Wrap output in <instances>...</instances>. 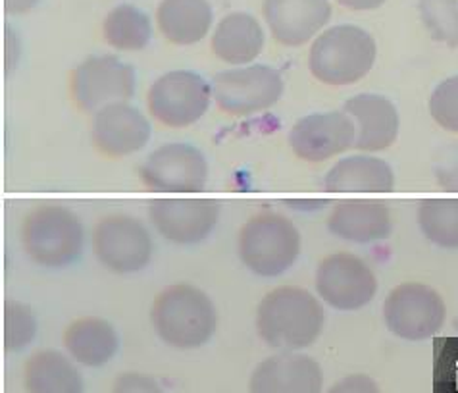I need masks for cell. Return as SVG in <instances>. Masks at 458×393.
Returning <instances> with one entry per match:
<instances>
[{"label":"cell","instance_id":"1","mask_svg":"<svg viewBox=\"0 0 458 393\" xmlns=\"http://www.w3.org/2000/svg\"><path fill=\"white\" fill-rule=\"evenodd\" d=\"M324 305L309 289L279 286L264 295L257 311V332L266 346L279 351H301L322 336Z\"/></svg>","mask_w":458,"mask_h":393},{"label":"cell","instance_id":"2","mask_svg":"<svg viewBox=\"0 0 458 393\" xmlns=\"http://www.w3.org/2000/svg\"><path fill=\"white\" fill-rule=\"evenodd\" d=\"M152 328L164 344L191 351L212 339L218 312L212 299L193 284H174L162 289L152 303Z\"/></svg>","mask_w":458,"mask_h":393},{"label":"cell","instance_id":"3","mask_svg":"<svg viewBox=\"0 0 458 393\" xmlns=\"http://www.w3.org/2000/svg\"><path fill=\"white\" fill-rule=\"evenodd\" d=\"M377 45L359 25L341 23L316 37L309 53V70L316 81L345 87L364 80L376 64Z\"/></svg>","mask_w":458,"mask_h":393},{"label":"cell","instance_id":"4","mask_svg":"<svg viewBox=\"0 0 458 393\" xmlns=\"http://www.w3.org/2000/svg\"><path fill=\"white\" fill-rule=\"evenodd\" d=\"M299 227L279 212H260L247 220L237 237V252L245 269L259 278H277L301 257Z\"/></svg>","mask_w":458,"mask_h":393},{"label":"cell","instance_id":"5","mask_svg":"<svg viewBox=\"0 0 458 393\" xmlns=\"http://www.w3.org/2000/svg\"><path fill=\"white\" fill-rule=\"evenodd\" d=\"M21 247L35 264L45 269H66L83 255V224L70 209L47 202L25 217Z\"/></svg>","mask_w":458,"mask_h":393},{"label":"cell","instance_id":"6","mask_svg":"<svg viewBox=\"0 0 458 393\" xmlns=\"http://www.w3.org/2000/svg\"><path fill=\"white\" fill-rule=\"evenodd\" d=\"M447 320V305L439 291L422 282H404L389 291L384 322L393 336L424 341L437 336Z\"/></svg>","mask_w":458,"mask_h":393},{"label":"cell","instance_id":"7","mask_svg":"<svg viewBox=\"0 0 458 393\" xmlns=\"http://www.w3.org/2000/svg\"><path fill=\"white\" fill-rule=\"evenodd\" d=\"M284 89L282 73L266 64L225 70L212 80L214 103L229 116H252L270 110L282 98Z\"/></svg>","mask_w":458,"mask_h":393},{"label":"cell","instance_id":"8","mask_svg":"<svg viewBox=\"0 0 458 393\" xmlns=\"http://www.w3.org/2000/svg\"><path fill=\"white\" fill-rule=\"evenodd\" d=\"M212 100V85L202 75L175 70L160 75L147 93L150 116L168 128H187L205 116Z\"/></svg>","mask_w":458,"mask_h":393},{"label":"cell","instance_id":"9","mask_svg":"<svg viewBox=\"0 0 458 393\" xmlns=\"http://www.w3.org/2000/svg\"><path fill=\"white\" fill-rule=\"evenodd\" d=\"M314 286L320 301L343 312L364 309L377 294V278L370 264L347 251L322 259L316 269Z\"/></svg>","mask_w":458,"mask_h":393},{"label":"cell","instance_id":"10","mask_svg":"<svg viewBox=\"0 0 458 393\" xmlns=\"http://www.w3.org/2000/svg\"><path fill=\"white\" fill-rule=\"evenodd\" d=\"M93 252L112 274H135L147 269L152 259V237L147 226L127 214H112L93 230Z\"/></svg>","mask_w":458,"mask_h":393},{"label":"cell","instance_id":"11","mask_svg":"<svg viewBox=\"0 0 458 393\" xmlns=\"http://www.w3.org/2000/svg\"><path fill=\"white\" fill-rule=\"evenodd\" d=\"M139 180L155 193H200L208 182V162L193 145H162L139 167Z\"/></svg>","mask_w":458,"mask_h":393},{"label":"cell","instance_id":"12","mask_svg":"<svg viewBox=\"0 0 458 393\" xmlns=\"http://www.w3.org/2000/svg\"><path fill=\"white\" fill-rule=\"evenodd\" d=\"M135 85V70L112 55L83 60L70 80L73 103L87 114L114 103H127Z\"/></svg>","mask_w":458,"mask_h":393},{"label":"cell","instance_id":"13","mask_svg":"<svg viewBox=\"0 0 458 393\" xmlns=\"http://www.w3.org/2000/svg\"><path fill=\"white\" fill-rule=\"evenodd\" d=\"M155 230L174 245L202 243L220 218V202L214 199H155L148 205Z\"/></svg>","mask_w":458,"mask_h":393},{"label":"cell","instance_id":"14","mask_svg":"<svg viewBox=\"0 0 458 393\" xmlns=\"http://www.w3.org/2000/svg\"><path fill=\"white\" fill-rule=\"evenodd\" d=\"M354 139V124L345 110L314 112L293 124L289 147L304 162H324L351 150Z\"/></svg>","mask_w":458,"mask_h":393},{"label":"cell","instance_id":"15","mask_svg":"<svg viewBox=\"0 0 458 393\" xmlns=\"http://www.w3.org/2000/svg\"><path fill=\"white\" fill-rule=\"evenodd\" d=\"M91 139L100 155L123 158L147 147L150 124L139 108L127 103H114L95 112Z\"/></svg>","mask_w":458,"mask_h":393},{"label":"cell","instance_id":"16","mask_svg":"<svg viewBox=\"0 0 458 393\" xmlns=\"http://www.w3.org/2000/svg\"><path fill=\"white\" fill-rule=\"evenodd\" d=\"M324 372L309 355L282 351L252 371L250 393H322Z\"/></svg>","mask_w":458,"mask_h":393},{"label":"cell","instance_id":"17","mask_svg":"<svg viewBox=\"0 0 458 393\" xmlns=\"http://www.w3.org/2000/svg\"><path fill=\"white\" fill-rule=\"evenodd\" d=\"M262 14L279 45L297 48L326 28L332 4L329 0H264Z\"/></svg>","mask_w":458,"mask_h":393},{"label":"cell","instance_id":"18","mask_svg":"<svg viewBox=\"0 0 458 393\" xmlns=\"http://www.w3.org/2000/svg\"><path fill=\"white\" fill-rule=\"evenodd\" d=\"M343 110L354 124V149L372 155L389 149L397 141L401 118L397 107L387 97L377 93L354 95L347 98Z\"/></svg>","mask_w":458,"mask_h":393},{"label":"cell","instance_id":"19","mask_svg":"<svg viewBox=\"0 0 458 393\" xmlns=\"http://www.w3.org/2000/svg\"><path fill=\"white\" fill-rule=\"evenodd\" d=\"M327 232L354 245L377 243V241L387 239L393 232L391 210L384 201H339L327 217Z\"/></svg>","mask_w":458,"mask_h":393},{"label":"cell","instance_id":"20","mask_svg":"<svg viewBox=\"0 0 458 393\" xmlns=\"http://www.w3.org/2000/svg\"><path fill=\"white\" fill-rule=\"evenodd\" d=\"M395 189V172L384 158L368 153L351 155L335 162L324 177L326 193L381 195Z\"/></svg>","mask_w":458,"mask_h":393},{"label":"cell","instance_id":"21","mask_svg":"<svg viewBox=\"0 0 458 393\" xmlns=\"http://www.w3.org/2000/svg\"><path fill=\"white\" fill-rule=\"evenodd\" d=\"M264 43L262 25L247 12H233L222 18L212 35L214 55L232 66L250 64L260 56Z\"/></svg>","mask_w":458,"mask_h":393},{"label":"cell","instance_id":"22","mask_svg":"<svg viewBox=\"0 0 458 393\" xmlns=\"http://www.w3.org/2000/svg\"><path fill=\"white\" fill-rule=\"evenodd\" d=\"M64 346L75 363L89 366V369H98L118 353L120 339L108 320L89 316V319H80L66 328Z\"/></svg>","mask_w":458,"mask_h":393},{"label":"cell","instance_id":"23","mask_svg":"<svg viewBox=\"0 0 458 393\" xmlns=\"http://www.w3.org/2000/svg\"><path fill=\"white\" fill-rule=\"evenodd\" d=\"M214 12L208 0H162L157 10L160 33L174 45L202 41L212 28Z\"/></svg>","mask_w":458,"mask_h":393},{"label":"cell","instance_id":"24","mask_svg":"<svg viewBox=\"0 0 458 393\" xmlns=\"http://www.w3.org/2000/svg\"><path fill=\"white\" fill-rule=\"evenodd\" d=\"M28 393H83V376L73 363L55 349L37 351L25 363Z\"/></svg>","mask_w":458,"mask_h":393},{"label":"cell","instance_id":"25","mask_svg":"<svg viewBox=\"0 0 458 393\" xmlns=\"http://www.w3.org/2000/svg\"><path fill=\"white\" fill-rule=\"evenodd\" d=\"M418 227L439 249L458 251V197L424 199L418 205Z\"/></svg>","mask_w":458,"mask_h":393},{"label":"cell","instance_id":"26","mask_svg":"<svg viewBox=\"0 0 458 393\" xmlns=\"http://www.w3.org/2000/svg\"><path fill=\"white\" fill-rule=\"evenodd\" d=\"M103 33L110 47L133 53V50H141L150 43L152 25L143 10L131 4H120L108 12Z\"/></svg>","mask_w":458,"mask_h":393},{"label":"cell","instance_id":"27","mask_svg":"<svg viewBox=\"0 0 458 393\" xmlns=\"http://www.w3.org/2000/svg\"><path fill=\"white\" fill-rule=\"evenodd\" d=\"M418 14L431 39L458 48V0H418Z\"/></svg>","mask_w":458,"mask_h":393},{"label":"cell","instance_id":"28","mask_svg":"<svg viewBox=\"0 0 458 393\" xmlns=\"http://www.w3.org/2000/svg\"><path fill=\"white\" fill-rule=\"evenodd\" d=\"M4 332L3 341L8 353H20L28 347L37 336V320L33 311L25 303L4 301Z\"/></svg>","mask_w":458,"mask_h":393},{"label":"cell","instance_id":"29","mask_svg":"<svg viewBox=\"0 0 458 393\" xmlns=\"http://www.w3.org/2000/svg\"><path fill=\"white\" fill-rule=\"evenodd\" d=\"M429 114L439 128L458 135V73L439 81L431 91Z\"/></svg>","mask_w":458,"mask_h":393},{"label":"cell","instance_id":"30","mask_svg":"<svg viewBox=\"0 0 458 393\" xmlns=\"http://www.w3.org/2000/svg\"><path fill=\"white\" fill-rule=\"evenodd\" d=\"M112 393H164L155 378L141 372H123L114 382Z\"/></svg>","mask_w":458,"mask_h":393},{"label":"cell","instance_id":"31","mask_svg":"<svg viewBox=\"0 0 458 393\" xmlns=\"http://www.w3.org/2000/svg\"><path fill=\"white\" fill-rule=\"evenodd\" d=\"M326 393H379L376 380L368 374H349L341 378Z\"/></svg>","mask_w":458,"mask_h":393},{"label":"cell","instance_id":"32","mask_svg":"<svg viewBox=\"0 0 458 393\" xmlns=\"http://www.w3.org/2000/svg\"><path fill=\"white\" fill-rule=\"evenodd\" d=\"M437 184L443 192L458 193V150L436 167Z\"/></svg>","mask_w":458,"mask_h":393},{"label":"cell","instance_id":"33","mask_svg":"<svg viewBox=\"0 0 458 393\" xmlns=\"http://www.w3.org/2000/svg\"><path fill=\"white\" fill-rule=\"evenodd\" d=\"M39 0H4V12L8 16H20L30 12Z\"/></svg>","mask_w":458,"mask_h":393},{"label":"cell","instance_id":"34","mask_svg":"<svg viewBox=\"0 0 458 393\" xmlns=\"http://www.w3.org/2000/svg\"><path fill=\"white\" fill-rule=\"evenodd\" d=\"M337 3L343 8H349L354 12H368V10H376L381 4L386 3V0H337Z\"/></svg>","mask_w":458,"mask_h":393}]
</instances>
